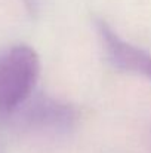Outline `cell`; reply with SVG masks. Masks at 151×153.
I'll return each instance as SVG.
<instances>
[{
	"label": "cell",
	"mask_w": 151,
	"mask_h": 153,
	"mask_svg": "<svg viewBox=\"0 0 151 153\" xmlns=\"http://www.w3.org/2000/svg\"><path fill=\"white\" fill-rule=\"evenodd\" d=\"M39 74L40 59L31 46L0 48V114H10L34 94Z\"/></svg>",
	"instance_id": "6da1fadb"
},
{
	"label": "cell",
	"mask_w": 151,
	"mask_h": 153,
	"mask_svg": "<svg viewBox=\"0 0 151 153\" xmlns=\"http://www.w3.org/2000/svg\"><path fill=\"white\" fill-rule=\"evenodd\" d=\"M6 117L16 128L34 134H67L79 120L77 108L70 102L48 94H33Z\"/></svg>",
	"instance_id": "7a4b0ae2"
},
{
	"label": "cell",
	"mask_w": 151,
	"mask_h": 153,
	"mask_svg": "<svg viewBox=\"0 0 151 153\" xmlns=\"http://www.w3.org/2000/svg\"><path fill=\"white\" fill-rule=\"evenodd\" d=\"M95 31L107 61L124 73L144 74L151 55L136 45L124 40L104 19H95Z\"/></svg>",
	"instance_id": "3957f363"
},
{
	"label": "cell",
	"mask_w": 151,
	"mask_h": 153,
	"mask_svg": "<svg viewBox=\"0 0 151 153\" xmlns=\"http://www.w3.org/2000/svg\"><path fill=\"white\" fill-rule=\"evenodd\" d=\"M144 76L151 80V59H150V62H148V65H147V68H145V71H144Z\"/></svg>",
	"instance_id": "277c9868"
},
{
	"label": "cell",
	"mask_w": 151,
	"mask_h": 153,
	"mask_svg": "<svg viewBox=\"0 0 151 153\" xmlns=\"http://www.w3.org/2000/svg\"><path fill=\"white\" fill-rule=\"evenodd\" d=\"M25 1V4L30 7V9H34V6H36V0H24Z\"/></svg>",
	"instance_id": "5b68a950"
}]
</instances>
